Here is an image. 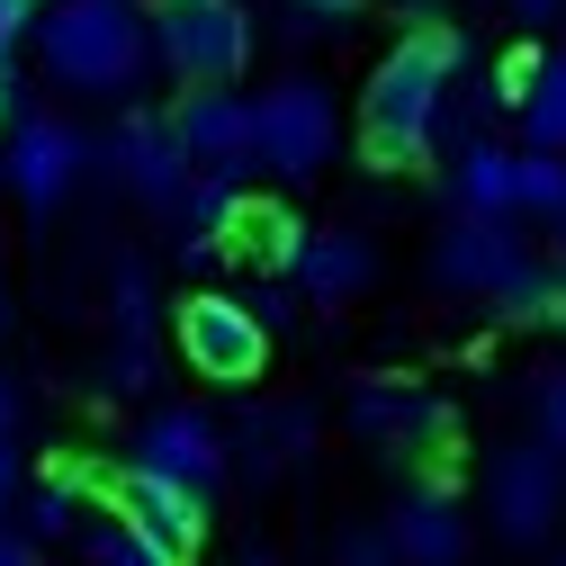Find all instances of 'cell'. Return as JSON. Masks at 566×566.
Here are the masks:
<instances>
[{
    "instance_id": "6da1fadb",
    "label": "cell",
    "mask_w": 566,
    "mask_h": 566,
    "mask_svg": "<svg viewBox=\"0 0 566 566\" xmlns=\"http://www.w3.org/2000/svg\"><path fill=\"white\" fill-rule=\"evenodd\" d=\"M459 63H468V36L441 28V19L405 28V36L378 54V73H369V91H360V154H369L378 171H413V163H432V145L450 135Z\"/></svg>"
},
{
    "instance_id": "7a4b0ae2",
    "label": "cell",
    "mask_w": 566,
    "mask_h": 566,
    "mask_svg": "<svg viewBox=\"0 0 566 566\" xmlns=\"http://www.w3.org/2000/svg\"><path fill=\"white\" fill-rule=\"evenodd\" d=\"M36 63L73 99H135L154 73V19L145 0H54L36 19Z\"/></svg>"
},
{
    "instance_id": "3957f363",
    "label": "cell",
    "mask_w": 566,
    "mask_h": 566,
    "mask_svg": "<svg viewBox=\"0 0 566 566\" xmlns=\"http://www.w3.org/2000/svg\"><path fill=\"white\" fill-rule=\"evenodd\" d=\"M154 63L180 91H234L252 63V10L243 0H145Z\"/></svg>"
},
{
    "instance_id": "277c9868",
    "label": "cell",
    "mask_w": 566,
    "mask_h": 566,
    "mask_svg": "<svg viewBox=\"0 0 566 566\" xmlns=\"http://www.w3.org/2000/svg\"><path fill=\"white\" fill-rule=\"evenodd\" d=\"M252 117H261V171L289 180V189H306V180L342 154V108H333V91H324L315 73H279V82L252 99Z\"/></svg>"
},
{
    "instance_id": "5b68a950",
    "label": "cell",
    "mask_w": 566,
    "mask_h": 566,
    "mask_svg": "<svg viewBox=\"0 0 566 566\" xmlns=\"http://www.w3.org/2000/svg\"><path fill=\"white\" fill-rule=\"evenodd\" d=\"M557 513H566V459L548 441H504L485 459V522L504 548H548Z\"/></svg>"
},
{
    "instance_id": "8992f818",
    "label": "cell",
    "mask_w": 566,
    "mask_h": 566,
    "mask_svg": "<svg viewBox=\"0 0 566 566\" xmlns=\"http://www.w3.org/2000/svg\"><path fill=\"white\" fill-rule=\"evenodd\" d=\"M171 342H180L189 378H207V387H252V378L270 369V333H261V315H252L243 297H226V289L180 297Z\"/></svg>"
},
{
    "instance_id": "52a82bcc",
    "label": "cell",
    "mask_w": 566,
    "mask_h": 566,
    "mask_svg": "<svg viewBox=\"0 0 566 566\" xmlns=\"http://www.w3.org/2000/svg\"><path fill=\"white\" fill-rule=\"evenodd\" d=\"M126 450H135L126 468H145V476L198 494V504L234 476V441L217 432V413H198V405H154L145 422H135V441H126Z\"/></svg>"
},
{
    "instance_id": "ba28073f",
    "label": "cell",
    "mask_w": 566,
    "mask_h": 566,
    "mask_svg": "<svg viewBox=\"0 0 566 566\" xmlns=\"http://www.w3.org/2000/svg\"><path fill=\"white\" fill-rule=\"evenodd\" d=\"M99 171L135 198V207H154V217H180V198H189V154H180V135H171V117H154V108H126L117 126H108V145H99Z\"/></svg>"
},
{
    "instance_id": "9c48e42d",
    "label": "cell",
    "mask_w": 566,
    "mask_h": 566,
    "mask_svg": "<svg viewBox=\"0 0 566 566\" xmlns=\"http://www.w3.org/2000/svg\"><path fill=\"white\" fill-rule=\"evenodd\" d=\"M91 494H108V522H126L154 557L198 566V548H207V504H198V494H180V485H163V476H145V468L91 476Z\"/></svg>"
},
{
    "instance_id": "30bf717a",
    "label": "cell",
    "mask_w": 566,
    "mask_h": 566,
    "mask_svg": "<svg viewBox=\"0 0 566 566\" xmlns=\"http://www.w3.org/2000/svg\"><path fill=\"white\" fill-rule=\"evenodd\" d=\"M91 171H99V145H91L73 117H36V126H19L10 145H0V180H10V198L36 207V217L63 207Z\"/></svg>"
},
{
    "instance_id": "8fae6325",
    "label": "cell",
    "mask_w": 566,
    "mask_h": 566,
    "mask_svg": "<svg viewBox=\"0 0 566 566\" xmlns=\"http://www.w3.org/2000/svg\"><path fill=\"white\" fill-rule=\"evenodd\" d=\"M171 135H180V154H189L198 180H234L243 189L261 171V117H252L243 91H189L171 108Z\"/></svg>"
},
{
    "instance_id": "7c38bea8",
    "label": "cell",
    "mask_w": 566,
    "mask_h": 566,
    "mask_svg": "<svg viewBox=\"0 0 566 566\" xmlns=\"http://www.w3.org/2000/svg\"><path fill=\"white\" fill-rule=\"evenodd\" d=\"M350 432H360L378 459H432L441 441H459V413L441 396H422L405 378H369L350 396Z\"/></svg>"
},
{
    "instance_id": "4fadbf2b",
    "label": "cell",
    "mask_w": 566,
    "mask_h": 566,
    "mask_svg": "<svg viewBox=\"0 0 566 566\" xmlns=\"http://www.w3.org/2000/svg\"><path fill=\"white\" fill-rule=\"evenodd\" d=\"M387 539H396L405 566H468L476 531H468L459 485H450V476H413L396 504H387Z\"/></svg>"
},
{
    "instance_id": "5bb4252c",
    "label": "cell",
    "mask_w": 566,
    "mask_h": 566,
    "mask_svg": "<svg viewBox=\"0 0 566 566\" xmlns=\"http://www.w3.org/2000/svg\"><path fill=\"white\" fill-rule=\"evenodd\" d=\"M315 450V405H252L234 422V476L243 485H279Z\"/></svg>"
},
{
    "instance_id": "9a60e30c",
    "label": "cell",
    "mask_w": 566,
    "mask_h": 566,
    "mask_svg": "<svg viewBox=\"0 0 566 566\" xmlns=\"http://www.w3.org/2000/svg\"><path fill=\"white\" fill-rule=\"evenodd\" d=\"M297 289H306V306H350L360 289H378V243L350 234V226L306 234V252H297Z\"/></svg>"
},
{
    "instance_id": "2e32d148",
    "label": "cell",
    "mask_w": 566,
    "mask_h": 566,
    "mask_svg": "<svg viewBox=\"0 0 566 566\" xmlns=\"http://www.w3.org/2000/svg\"><path fill=\"white\" fill-rule=\"evenodd\" d=\"M513 198H522V145L476 135L450 154V217H513Z\"/></svg>"
},
{
    "instance_id": "e0dca14e",
    "label": "cell",
    "mask_w": 566,
    "mask_h": 566,
    "mask_svg": "<svg viewBox=\"0 0 566 566\" xmlns=\"http://www.w3.org/2000/svg\"><path fill=\"white\" fill-rule=\"evenodd\" d=\"M252 270H270V279H297V252H306V226L289 217L279 198H243V217H234V234H226Z\"/></svg>"
},
{
    "instance_id": "ac0fdd59",
    "label": "cell",
    "mask_w": 566,
    "mask_h": 566,
    "mask_svg": "<svg viewBox=\"0 0 566 566\" xmlns=\"http://www.w3.org/2000/svg\"><path fill=\"white\" fill-rule=\"evenodd\" d=\"M82 494H91V468H54V476H36L28 504H19V539H28V548L73 539V531H82Z\"/></svg>"
},
{
    "instance_id": "d6986e66",
    "label": "cell",
    "mask_w": 566,
    "mask_h": 566,
    "mask_svg": "<svg viewBox=\"0 0 566 566\" xmlns=\"http://www.w3.org/2000/svg\"><path fill=\"white\" fill-rule=\"evenodd\" d=\"M513 117H522V154H557L566 163V45L539 63V82H531V99Z\"/></svg>"
},
{
    "instance_id": "ffe728a7",
    "label": "cell",
    "mask_w": 566,
    "mask_h": 566,
    "mask_svg": "<svg viewBox=\"0 0 566 566\" xmlns=\"http://www.w3.org/2000/svg\"><path fill=\"white\" fill-rule=\"evenodd\" d=\"M108 324H117V342H154V270L145 261L108 270Z\"/></svg>"
},
{
    "instance_id": "44dd1931",
    "label": "cell",
    "mask_w": 566,
    "mask_h": 566,
    "mask_svg": "<svg viewBox=\"0 0 566 566\" xmlns=\"http://www.w3.org/2000/svg\"><path fill=\"white\" fill-rule=\"evenodd\" d=\"M154 369H163V350H154V342H108L99 387H108V396H145V387H154Z\"/></svg>"
},
{
    "instance_id": "7402d4cb",
    "label": "cell",
    "mask_w": 566,
    "mask_h": 566,
    "mask_svg": "<svg viewBox=\"0 0 566 566\" xmlns=\"http://www.w3.org/2000/svg\"><path fill=\"white\" fill-rule=\"evenodd\" d=\"M82 557H91V566H171V557H154L145 539H135L126 522H91V531H82Z\"/></svg>"
},
{
    "instance_id": "603a6c76",
    "label": "cell",
    "mask_w": 566,
    "mask_h": 566,
    "mask_svg": "<svg viewBox=\"0 0 566 566\" xmlns=\"http://www.w3.org/2000/svg\"><path fill=\"white\" fill-rule=\"evenodd\" d=\"M369 0H289V36H333V28H350Z\"/></svg>"
},
{
    "instance_id": "cb8c5ba5",
    "label": "cell",
    "mask_w": 566,
    "mask_h": 566,
    "mask_svg": "<svg viewBox=\"0 0 566 566\" xmlns=\"http://www.w3.org/2000/svg\"><path fill=\"white\" fill-rule=\"evenodd\" d=\"M531 422H539V441H548V450L566 459V360H557V369L539 378V396H531Z\"/></svg>"
},
{
    "instance_id": "d4e9b609",
    "label": "cell",
    "mask_w": 566,
    "mask_h": 566,
    "mask_svg": "<svg viewBox=\"0 0 566 566\" xmlns=\"http://www.w3.org/2000/svg\"><path fill=\"white\" fill-rule=\"evenodd\" d=\"M333 566H405V557H396V539H387V522H360V531H342V548H333Z\"/></svg>"
},
{
    "instance_id": "484cf974",
    "label": "cell",
    "mask_w": 566,
    "mask_h": 566,
    "mask_svg": "<svg viewBox=\"0 0 566 566\" xmlns=\"http://www.w3.org/2000/svg\"><path fill=\"white\" fill-rule=\"evenodd\" d=\"M45 19V0H0V73H19V45L36 36Z\"/></svg>"
},
{
    "instance_id": "4316f807",
    "label": "cell",
    "mask_w": 566,
    "mask_h": 566,
    "mask_svg": "<svg viewBox=\"0 0 566 566\" xmlns=\"http://www.w3.org/2000/svg\"><path fill=\"white\" fill-rule=\"evenodd\" d=\"M36 117H45V108H36V82H28V73H0V145H10L19 126H36Z\"/></svg>"
},
{
    "instance_id": "83f0119b",
    "label": "cell",
    "mask_w": 566,
    "mask_h": 566,
    "mask_svg": "<svg viewBox=\"0 0 566 566\" xmlns=\"http://www.w3.org/2000/svg\"><path fill=\"white\" fill-rule=\"evenodd\" d=\"M243 306L261 315V333H279V324H289V315H297V297H289V289H279V279H270V289H261V297H243Z\"/></svg>"
},
{
    "instance_id": "f1b7e54d",
    "label": "cell",
    "mask_w": 566,
    "mask_h": 566,
    "mask_svg": "<svg viewBox=\"0 0 566 566\" xmlns=\"http://www.w3.org/2000/svg\"><path fill=\"white\" fill-rule=\"evenodd\" d=\"M171 252H180V270H217V261H226L234 243H217V234H180Z\"/></svg>"
},
{
    "instance_id": "f546056e",
    "label": "cell",
    "mask_w": 566,
    "mask_h": 566,
    "mask_svg": "<svg viewBox=\"0 0 566 566\" xmlns=\"http://www.w3.org/2000/svg\"><path fill=\"white\" fill-rule=\"evenodd\" d=\"M10 504H19V441H0V522H10Z\"/></svg>"
},
{
    "instance_id": "4dcf8cb0",
    "label": "cell",
    "mask_w": 566,
    "mask_h": 566,
    "mask_svg": "<svg viewBox=\"0 0 566 566\" xmlns=\"http://www.w3.org/2000/svg\"><path fill=\"white\" fill-rule=\"evenodd\" d=\"M504 10H513L522 28H539V19H557V10H566V0H504Z\"/></svg>"
},
{
    "instance_id": "1f68e13d",
    "label": "cell",
    "mask_w": 566,
    "mask_h": 566,
    "mask_svg": "<svg viewBox=\"0 0 566 566\" xmlns=\"http://www.w3.org/2000/svg\"><path fill=\"white\" fill-rule=\"evenodd\" d=\"M0 441H19V387L0 378Z\"/></svg>"
},
{
    "instance_id": "d6a6232c",
    "label": "cell",
    "mask_w": 566,
    "mask_h": 566,
    "mask_svg": "<svg viewBox=\"0 0 566 566\" xmlns=\"http://www.w3.org/2000/svg\"><path fill=\"white\" fill-rule=\"evenodd\" d=\"M0 566H36V548H28L19 531H0Z\"/></svg>"
},
{
    "instance_id": "836d02e7",
    "label": "cell",
    "mask_w": 566,
    "mask_h": 566,
    "mask_svg": "<svg viewBox=\"0 0 566 566\" xmlns=\"http://www.w3.org/2000/svg\"><path fill=\"white\" fill-rule=\"evenodd\" d=\"M243 566H279V557H261V548H252V557H243Z\"/></svg>"
},
{
    "instance_id": "e575fe53",
    "label": "cell",
    "mask_w": 566,
    "mask_h": 566,
    "mask_svg": "<svg viewBox=\"0 0 566 566\" xmlns=\"http://www.w3.org/2000/svg\"><path fill=\"white\" fill-rule=\"evenodd\" d=\"M0 333H10V297H0Z\"/></svg>"
},
{
    "instance_id": "d590c367",
    "label": "cell",
    "mask_w": 566,
    "mask_h": 566,
    "mask_svg": "<svg viewBox=\"0 0 566 566\" xmlns=\"http://www.w3.org/2000/svg\"><path fill=\"white\" fill-rule=\"evenodd\" d=\"M557 566H566V557H557Z\"/></svg>"
}]
</instances>
